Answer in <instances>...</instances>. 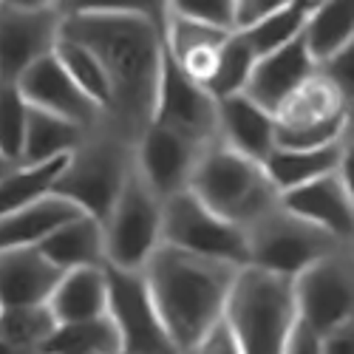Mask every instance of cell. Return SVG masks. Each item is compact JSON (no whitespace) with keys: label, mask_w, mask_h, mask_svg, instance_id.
I'll list each match as a JSON object with an SVG mask.
<instances>
[{"label":"cell","mask_w":354,"mask_h":354,"mask_svg":"<svg viewBox=\"0 0 354 354\" xmlns=\"http://www.w3.org/2000/svg\"><path fill=\"white\" fill-rule=\"evenodd\" d=\"M37 250L54 263L57 270H74V267H102L105 247H102V224L91 216H77L57 227L51 235L37 244Z\"/></svg>","instance_id":"cell-24"},{"label":"cell","mask_w":354,"mask_h":354,"mask_svg":"<svg viewBox=\"0 0 354 354\" xmlns=\"http://www.w3.org/2000/svg\"><path fill=\"white\" fill-rule=\"evenodd\" d=\"M153 122L187 136L201 147L218 139V100L204 85L190 80L170 60L167 51L162 63Z\"/></svg>","instance_id":"cell-12"},{"label":"cell","mask_w":354,"mask_h":354,"mask_svg":"<svg viewBox=\"0 0 354 354\" xmlns=\"http://www.w3.org/2000/svg\"><path fill=\"white\" fill-rule=\"evenodd\" d=\"M77 216H82V210L74 201L57 193H46L35 201L23 204V207L0 216V250L37 247L46 235H51L57 227H63Z\"/></svg>","instance_id":"cell-22"},{"label":"cell","mask_w":354,"mask_h":354,"mask_svg":"<svg viewBox=\"0 0 354 354\" xmlns=\"http://www.w3.org/2000/svg\"><path fill=\"white\" fill-rule=\"evenodd\" d=\"M255 51L252 46L247 43V37L232 28L227 35V40L221 43L218 48V57H216V68L213 74L207 77L204 88L216 97V100H224V97H232V94H241L244 85L250 80V71H252V63H255Z\"/></svg>","instance_id":"cell-29"},{"label":"cell","mask_w":354,"mask_h":354,"mask_svg":"<svg viewBox=\"0 0 354 354\" xmlns=\"http://www.w3.org/2000/svg\"><path fill=\"white\" fill-rule=\"evenodd\" d=\"M198 153H201V145L190 142L187 136L176 133L165 125L151 122L133 145V167L151 185V190L165 201L173 193L187 190Z\"/></svg>","instance_id":"cell-14"},{"label":"cell","mask_w":354,"mask_h":354,"mask_svg":"<svg viewBox=\"0 0 354 354\" xmlns=\"http://www.w3.org/2000/svg\"><path fill=\"white\" fill-rule=\"evenodd\" d=\"M292 0H232V28H247Z\"/></svg>","instance_id":"cell-38"},{"label":"cell","mask_w":354,"mask_h":354,"mask_svg":"<svg viewBox=\"0 0 354 354\" xmlns=\"http://www.w3.org/2000/svg\"><path fill=\"white\" fill-rule=\"evenodd\" d=\"M28 102L23 100L17 82L0 80V153L20 165L23 133H26Z\"/></svg>","instance_id":"cell-34"},{"label":"cell","mask_w":354,"mask_h":354,"mask_svg":"<svg viewBox=\"0 0 354 354\" xmlns=\"http://www.w3.org/2000/svg\"><path fill=\"white\" fill-rule=\"evenodd\" d=\"M167 9L232 32V0H167Z\"/></svg>","instance_id":"cell-35"},{"label":"cell","mask_w":354,"mask_h":354,"mask_svg":"<svg viewBox=\"0 0 354 354\" xmlns=\"http://www.w3.org/2000/svg\"><path fill=\"white\" fill-rule=\"evenodd\" d=\"M102 224L105 263L120 270H142L162 244V198L133 167Z\"/></svg>","instance_id":"cell-7"},{"label":"cell","mask_w":354,"mask_h":354,"mask_svg":"<svg viewBox=\"0 0 354 354\" xmlns=\"http://www.w3.org/2000/svg\"><path fill=\"white\" fill-rule=\"evenodd\" d=\"M66 159L68 156H54L37 165H15L6 176H0V216L51 193V185L66 167Z\"/></svg>","instance_id":"cell-28"},{"label":"cell","mask_w":354,"mask_h":354,"mask_svg":"<svg viewBox=\"0 0 354 354\" xmlns=\"http://www.w3.org/2000/svg\"><path fill=\"white\" fill-rule=\"evenodd\" d=\"M113 354H125V351H113Z\"/></svg>","instance_id":"cell-45"},{"label":"cell","mask_w":354,"mask_h":354,"mask_svg":"<svg viewBox=\"0 0 354 354\" xmlns=\"http://www.w3.org/2000/svg\"><path fill=\"white\" fill-rule=\"evenodd\" d=\"M60 15H125L151 20L159 32H165L167 0H57Z\"/></svg>","instance_id":"cell-33"},{"label":"cell","mask_w":354,"mask_h":354,"mask_svg":"<svg viewBox=\"0 0 354 354\" xmlns=\"http://www.w3.org/2000/svg\"><path fill=\"white\" fill-rule=\"evenodd\" d=\"M315 71L323 74L346 100L354 102V43L346 46V48H340L337 54L326 57L323 63H317Z\"/></svg>","instance_id":"cell-36"},{"label":"cell","mask_w":354,"mask_h":354,"mask_svg":"<svg viewBox=\"0 0 354 354\" xmlns=\"http://www.w3.org/2000/svg\"><path fill=\"white\" fill-rule=\"evenodd\" d=\"M43 351H63V354H113L120 348V335H116L113 320L105 315L88 317V320H71L57 323L48 340L43 343Z\"/></svg>","instance_id":"cell-27"},{"label":"cell","mask_w":354,"mask_h":354,"mask_svg":"<svg viewBox=\"0 0 354 354\" xmlns=\"http://www.w3.org/2000/svg\"><path fill=\"white\" fill-rule=\"evenodd\" d=\"M351 131V100L312 74L275 111V147H320Z\"/></svg>","instance_id":"cell-8"},{"label":"cell","mask_w":354,"mask_h":354,"mask_svg":"<svg viewBox=\"0 0 354 354\" xmlns=\"http://www.w3.org/2000/svg\"><path fill=\"white\" fill-rule=\"evenodd\" d=\"M187 190L213 213L241 227L278 201V190L267 179L263 165L235 153L218 139L201 147Z\"/></svg>","instance_id":"cell-5"},{"label":"cell","mask_w":354,"mask_h":354,"mask_svg":"<svg viewBox=\"0 0 354 354\" xmlns=\"http://www.w3.org/2000/svg\"><path fill=\"white\" fill-rule=\"evenodd\" d=\"M60 9H17L0 3V80H17L60 40Z\"/></svg>","instance_id":"cell-13"},{"label":"cell","mask_w":354,"mask_h":354,"mask_svg":"<svg viewBox=\"0 0 354 354\" xmlns=\"http://www.w3.org/2000/svg\"><path fill=\"white\" fill-rule=\"evenodd\" d=\"M43 354H63V351H43Z\"/></svg>","instance_id":"cell-44"},{"label":"cell","mask_w":354,"mask_h":354,"mask_svg":"<svg viewBox=\"0 0 354 354\" xmlns=\"http://www.w3.org/2000/svg\"><path fill=\"white\" fill-rule=\"evenodd\" d=\"M9 6H17V9H57V0H3Z\"/></svg>","instance_id":"cell-41"},{"label":"cell","mask_w":354,"mask_h":354,"mask_svg":"<svg viewBox=\"0 0 354 354\" xmlns=\"http://www.w3.org/2000/svg\"><path fill=\"white\" fill-rule=\"evenodd\" d=\"M85 133L88 131L74 125L71 120H63V116H57V113L28 105L20 165H37V162H48L54 156H68L85 139Z\"/></svg>","instance_id":"cell-26"},{"label":"cell","mask_w":354,"mask_h":354,"mask_svg":"<svg viewBox=\"0 0 354 354\" xmlns=\"http://www.w3.org/2000/svg\"><path fill=\"white\" fill-rule=\"evenodd\" d=\"M227 35H230V28L167 12L162 40H165V51L170 60L190 80L204 85L216 68V57H218L221 43L227 40Z\"/></svg>","instance_id":"cell-18"},{"label":"cell","mask_w":354,"mask_h":354,"mask_svg":"<svg viewBox=\"0 0 354 354\" xmlns=\"http://www.w3.org/2000/svg\"><path fill=\"white\" fill-rule=\"evenodd\" d=\"M298 320L317 337L332 332L354 315V261L351 244L309 263L292 278Z\"/></svg>","instance_id":"cell-10"},{"label":"cell","mask_w":354,"mask_h":354,"mask_svg":"<svg viewBox=\"0 0 354 354\" xmlns=\"http://www.w3.org/2000/svg\"><path fill=\"white\" fill-rule=\"evenodd\" d=\"M348 147H351V131H346L340 139L320 147H275L263 159V173H267L272 187L283 193L298 185L315 182L320 176L337 173Z\"/></svg>","instance_id":"cell-21"},{"label":"cell","mask_w":354,"mask_h":354,"mask_svg":"<svg viewBox=\"0 0 354 354\" xmlns=\"http://www.w3.org/2000/svg\"><path fill=\"white\" fill-rule=\"evenodd\" d=\"M278 198L295 216H301V218L323 227L326 232H332L335 239L351 244L354 190L340 173H329V176H320L315 182L283 190V193H278Z\"/></svg>","instance_id":"cell-16"},{"label":"cell","mask_w":354,"mask_h":354,"mask_svg":"<svg viewBox=\"0 0 354 354\" xmlns=\"http://www.w3.org/2000/svg\"><path fill=\"white\" fill-rule=\"evenodd\" d=\"M108 304V278L102 267H74L57 278L46 306L57 317V323L88 320L105 315Z\"/></svg>","instance_id":"cell-23"},{"label":"cell","mask_w":354,"mask_h":354,"mask_svg":"<svg viewBox=\"0 0 354 354\" xmlns=\"http://www.w3.org/2000/svg\"><path fill=\"white\" fill-rule=\"evenodd\" d=\"M247 235V263L258 270H270L286 278H295L309 263L320 261L340 247H348L346 241L335 239L323 227L295 216L286 210L281 198L258 213L252 221L244 224Z\"/></svg>","instance_id":"cell-6"},{"label":"cell","mask_w":354,"mask_h":354,"mask_svg":"<svg viewBox=\"0 0 354 354\" xmlns=\"http://www.w3.org/2000/svg\"><path fill=\"white\" fill-rule=\"evenodd\" d=\"M309 57L323 63L326 57L354 43V0H315L304 35H301Z\"/></svg>","instance_id":"cell-25"},{"label":"cell","mask_w":354,"mask_h":354,"mask_svg":"<svg viewBox=\"0 0 354 354\" xmlns=\"http://www.w3.org/2000/svg\"><path fill=\"white\" fill-rule=\"evenodd\" d=\"M60 275L37 247L0 250V306L46 304Z\"/></svg>","instance_id":"cell-20"},{"label":"cell","mask_w":354,"mask_h":354,"mask_svg":"<svg viewBox=\"0 0 354 354\" xmlns=\"http://www.w3.org/2000/svg\"><path fill=\"white\" fill-rule=\"evenodd\" d=\"M0 312H3V306H0Z\"/></svg>","instance_id":"cell-46"},{"label":"cell","mask_w":354,"mask_h":354,"mask_svg":"<svg viewBox=\"0 0 354 354\" xmlns=\"http://www.w3.org/2000/svg\"><path fill=\"white\" fill-rule=\"evenodd\" d=\"M15 82L28 105L71 120L85 131H91L102 122V108L88 94H82V88L68 77V71L60 66L54 51L32 63Z\"/></svg>","instance_id":"cell-15"},{"label":"cell","mask_w":354,"mask_h":354,"mask_svg":"<svg viewBox=\"0 0 354 354\" xmlns=\"http://www.w3.org/2000/svg\"><path fill=\"white\" fill-rule=\"evenodd\" d=\"M60 32L94 51L108 80L102 122L136 145L156 111L165 63L162 32L151 20L125 15H63Z\"/></svg>","instance_id":"cell-1"},{"label":"cell","mask_w":354,"mask_h":354,"mask_svg":"<svg viewBox=\"0 0 354 354\" xmlns=\"http://www.w3.org/2000/svg\"><path fill=\"white\" fill-rule=\"evenodd\" d=\"M312 3L315 0H292V3L281 6L278 12L261 17L258 23H252L247 28H239V32L247 37V43L252 46L255 54L275 51V48L298 40L304 35V26H306Z\"/></svg>","instance_id":"cell-30"},{"label":"cell","mask_w":354,"mask_h":354,"mask_svg":"<svg viewBox=\"0 0 354 354\" xmlns=\"http://www.w3.org/2000/svg\"><path fill=\"white\" fill-rule=\"evenodd\" d=\"M187 354H244V351H241L239 340H235L232 329L227 326V320L221 317L198 337V343Z\"/></svg>","instance_id":"cell-37"},{"label":"cell","mask_w":354,"mask_h":354,"mask_svg":"<svg viewBox=\"0 0 354 354\" xmlns=\"http://www.w3.org/2000/svg\"><path fill=\"white\" fill-rule=\"evenodd\" d=\"M239 270L241 267L235 263L170 244H159L147 258L142 267L147 292L170 340L182 354H187L198 337L224 317V304Z\"/></svg>","instance_id":"cell-2"},{"label":"cell","mask_w":354,"mask_h":354,"mask_svg":"<svg viewBox=\"0 0 354 354\" xmlns=\"http://www.w3.org/2000/svg\"><path fill=\"white\" fill-rule=\"evenodd\" d=\"M283 354H320V337L298 320L292 335H289V340H286Z\"/></svg>","instance_id":"cell-40"},{"label":"cell","mask_w":354,"mask_h":354,"mask_svg":"<svg viewBox=\"0 0 354 354\" xmlns=\"http://www.w3.org/2000/svg\"><path fill=\"white\" fill-rule=\"evenodd\" d=\"M224 320L244 354H283L298 323L292 278L247 263L232 278Z\"/></svg>","instance_id":"cell-3"},{"label":"cell","mask_w":354,"mask_h":354,"mask_svg":"<svg viewBox=\"0 0 354 354\" xmlns=\"http://www.w3.org/2000/svg\"><path fill=\"white\" fill-rule=\"evenodd\" d=\"M218 142L252 162L275 151V116L255 105L244 91L218 100Z\"/></svg>","instance_id":"cell-19"},{"label":"cell","mask_w":354,"mask_h":354,"mask_svg":"<svg viewBox=\"0 0 354 354\" xmlns=\"http://www.w3.org/2000/svg\"><path fill=\"white\" fill-rule=\"evenodd\" d=\"M12 167H15V162H12V159H6L3 153H0V176H6Z\"/></svg>","instance_id":"cell-43"},{"label":"cell","mask_w":354,"mask_h":354,"mask_svg":"<svg viewBox=\"0 0 354 354\" xmlns=\"http://www.w3.org/2000/svg\"><path fill=\"white\" fill-rule=\"evenodd\" d=\"M162 244L247 267L244 227L213 213L190 190H179L162 201Z\"/></svg>","instance_id":"cell-9"},{"label":"cell","mask_w":354,"mask_h":354,"mask_svg":"<svg viewBox=\"0 0 354 354\" xmlns=\"http://www.w3.org/2000/svg\"><path fill=\"white\" fill-rule=\"evenodd\" d=\"M108 304L105 312L113 320L120 348L125 354H182L170 340L165 323L147 292L142 270H120L105 263Z\"/></svg>","instance_id":"cell-11"},{"label":"cell","mask_w":354,"mask_h":354,"mask_svg":"<svg viewBox=\"0 0 354 354\" xmlns=\"http://www.w3.org/2000/svg\"><path fill=\"white\" fill-rule=\"evenodd\" d=\"M315 74V60L309 57L304 40H292L275 51L258 54L250 80L244 85V94L261 105L263 111H270L275 116V111L281 108V102L295 91L298 85H304L309 77Z\"/></svg>","instance_id":"cell-17"},{"label":"cell","mask_w":354,"mask_h":354,"mask_svg":"<svg viewBox=\"0 0 354 354\" xmlns=\"http://www.w3.org/2000/svg\"><path fill=\"white\" fill-rule=\"evenodd\" d=\"M54 57L60 60V66L68 71V77L82 88V94L91 97L100 108H102V116H105V105H108V80H105V71L100 66V60L94 57V51L66 37L60 32V40L54 46Z\"/></svg>","instance_id":"cell-32"},{"label":"cell","mask_w":354,"mask_h":354,"mask_svg":"<svg viewBox=\"0 0 354 354\" xmlns=\"http://www.w3.org/2000/svg\"><path fill=\"white\" fill-rule=\"evenodd\" d=\"M320 354H354V320L320 335Z\"/></svg>","instance_id":"cell-39"},{"label":"cell","mask_w":354,"mask_h":354,"mask_svg":"<svg viewBox=\"0 0 354 354\" xmlns=\"http://www.w3.org/2000/svg\"><path fill=\"white\" fill-rule=\"evenodd\" d=\"M0 3H3V0H0Z\"/></svg>","instance_id":"cell-47"},{"label":"cell","mask_w":354,"mask_h":354,"mask_svg":"<svg viewBox=\"0 0 354 354\" xmlns=\"http://www.w3.org/2000/svg\"><path fill=\"white\" fill-rule=\"evenodd\" d=\"M133 170V145L113 133L105 122L91 128L66 159L51 193L74 201L77 207L102 221Z\"/></svg>","instance_id":"cell-4"},{"label":"cell","mask_w":354,"mask_h":354,"mask_svg":"<svg viewBox=\"0 0 354 354\" xmlns=\"http://www.w3.org/2000/svg\"><path fill=\"white\" fill-rule=\"evenodd\" d=\"M57 326V317L46 304H32V306H6L0 312V337L9 340L12 346L40 354L43 343Z\"/></svg>","instance_id":"cell-31"},{"label":"cell","mask_w":354,"mask_h":354,"mask_svg":"<svg viewBox=\"0 0 354 354\" xmlns=\"http://www.w3.org/2000/svg\"><path fill=\"white\" fill-rule=\"evenodd\" d=\"M0 354H28V351H23V348H17V346H12L9 340L0 337Z\"/></svg>","instance_id":"cell-42"}]
</instances>
